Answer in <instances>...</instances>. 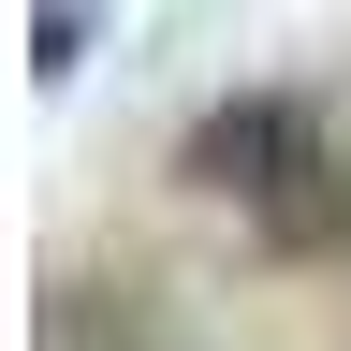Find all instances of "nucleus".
Instances as JSON below:
<instances>
[{
  "label": "nucleus",
  "instance_id": "2",
  "mask_svg": "<svg viewBox=\"0 0 351 351\" xmlns=\"http://www.w3.org/2000/svg\"><path fill=\"white\" fill-rule=\"evenodd\" d=\"M249 219H263V249H337V234H351V161L322 147L307 176H278V191H263Z\"/></svg>",
  "mask_w": 351,
  "mask_h": 351
},
{
  "label": "nucleus",
  "instance_id": "1",
  "mask_svg": "<svg viewBox=\"0 0 351 351\" xmlns=\"http://www.w3.org/2000/svg\"><path fill=\"white\" fill-rule=\"evenodd\" d=\"M322 161V117L293 103V88H234V103H205L191 117V147H176V176L191 191H219V205H263L278 176H307Z\"/></svg>",
  "mask_w": 351,
  "mask_h": 351
},
{
  "label": "nucleus",
  "instance_id": "3",
  "mask_svg": "<svg viewBox=\"0 0 351 351\" xmlns=\"http://www.w3.org/2000/svg\"><path fill=\"white\" fill-rule=\"evenodd\" d=\"M44 351H132V293H44Z\"/></svg>",
  "mask_w": 351,
  "mask_h": 351
},
{
  "label": "nucleus",
  "instance_id": "4",
  "mask_svg": "<svg viewBox=\"0 0 351 351\" xmlns=\"http://www.w3.org/2000/svg\"><path fill=\"white\" fill-rule=\"evenodd\" d=\"M73 59H88V0H44V15H29V73H44V88H59Z\"/></svg>",
  "mask_w": 351,
  "mask_h": 351
}]
</instances>
